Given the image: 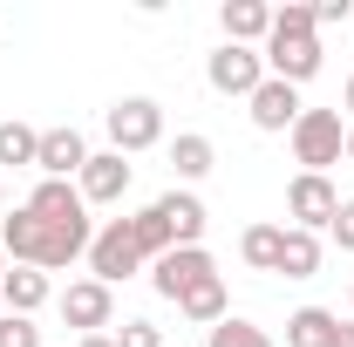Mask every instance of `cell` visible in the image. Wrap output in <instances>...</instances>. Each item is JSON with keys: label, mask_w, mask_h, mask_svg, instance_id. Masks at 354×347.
Here are the masks:
<instances>
[{"label": "cell", "mask_w": 354, "mask_h": 347, "mask_svg": "<svg viewBox=\"0 0 354 347\" xmlns=\"http://www.w3.org/2000/svg\"><path fill=\"white\" fill-rule=\"evenodd\" d=\"M327 232H334V245H341V252H354V198H341V212H334Z\"/></svg>", "instance_id": "cell-27"}, {"label": "cell", "mask_w": 354, "mask_h": 347, "mask_svg": "<svg viewBox=\"0 0 354 347\" xmlns=\"http://www.w3.org/2000/svg\"><path fill=\"white\" fill-rule=\"evenodd\" d=\"M0 347H41V327L28 313H0Z\"/></svg>", "instance_id": "cell-25"}, {"label": "cell", "mask_w": 354, "mask_h": 347, "mask_svg": "<svg viewBox=\"0 0 354 347\" xmlns=\"http://www.w3.org/2000/svg\"><path fill=\"white\" fill-rule=\"evenodd\" d=\"M28 212L41 218V225H75V218H88V205H82V191H75V184L41 177V184H35V198H28Z\"/></svg>", "instance_id": "cell-12"}, {"label": "cell", "mask_w": 354, "mask_h": 347, "mask_svg": "<svg viewBox=\"0 0 354 347\" xmlns=\"http://www.w3.org/2000/svg\"><path fill=\"white\" fill-rule=\"evenodd\" d=\"M279 245H286V225H245V238H239L252 272H279Z\"/></svg>", "instance_id": "cell-20"}, {"label": "cell", "mask_w": 354, "mask_h": 347, "mask_svg": "<svg viewBox=\"0 0 354 347\" xmlns=\"http://www.w3.org/2000/svg\"><path fill=\"white\" fill-rule=\"evenodd\" d=\"M205 279H218V265H212V252H205V245H171L164 259L150 265V286H157L164 300H184V293H198Z\"/></svg>", "instance_id": "cell-5"}, {"label": "cell", "mask_w": 354, "mask_h": 347, "mask_svg": "<svg viewBox=\"0 0 354 347\" xmlns=\"http://www.w3.org/2000/svg\"><path fill=\"white\" fill-rule=\"evenodd\" d=\"M341 347H354V320H341Z\"/></svg>", "instance_id": "cell-30"}, {"label": "cell", "mask_w": 354, "mask_h": 347, "mask_svg": "<svg viewBox=\"0 0 354 347\" xmlns=\"http://www.w3.org/2000/svg\"><path fill=\"white\" fill-rule=\"evenodd\" d=\"M334 21H348V0H320L313 7V28H334Z\"/></svg>", "instance_id": "cell-28"}, {"label": "cell", "mask_w": 354, "mask_h": 347, "mask_svg": "<svg viewBox=\"0 0 354 347\" xmlns=\"http://www.w3.org/2000/svg\"><path fill=\"white\" fill-rule=\"evenodd\" d=\"M341 102H348V109H354V75H348V88H341Z\"/></svg>", "instance_id": "cell-32"}, {"label": "cell", "mask_w": 354, "mask_h": 347, "mask_svg": "<svg viewBox=\"0 0 354 347\" xmlns=\"http://www.w3.org/2000/svg\"><path fill=\"white\" fill-rule=\"evenodd\" d=\"M205 347H272V334H266V327H252V320H239V313H232V320H218V327L205 334Z\"/></svg>", "instance_id": "cell-24"}, {"label": "cell", "mask_w": 354, "mask_h": 347, "mask_svg": "<svg viewBox=\"0 0 354 347\" xmlns=\"http://www.w3.org/2000/svg\"><path fill=\"white\" fill-rule=\"evenodd\" d=\"M130 164L116 157V150H88V164H82V177H75V191H82V205H116L123 191H130Z\"/></svg>", "instance_id": "cell-9"}, {"label": "cell", "mask_w": 354, "mask_h": 347, "mask_svg": "<svg viewBox=\"0 0 354 347\" xmlns=\"http://www.w3.org/2000/svg\"><path fill=\"white\" fill-rule=\"evenodd\" d=\"M143 252H136L130 238V218H109L95 238H88V279H102V286H116V279H130V272H143Z\"/></svg>", "instance_id": "cell-4"}, {"label": "cell", "mask_w": 354, "mask_h": 347, "mask_svg": "<svg viewBox=\"0 0 354 347\" xmlns=\"http://www.w3.org/2000/svg\"><path fill=\"white\" fill-rule=\"evenodd\" d=\"M177 313H184L191 327H205V334H212L218 320H232V300H225V279H205L198 293H184V300H177Z\"/></svg>", "instance_id": "cell-18"}, {"label": "cell", "mask_w": 354, "mask_h": 347, "mask_svg": "<svg viewBox=\"0 0 354 347\" xmlns=\"http://www.w3.org/2000/svg\"><path fill=\"white\" fill-rule=\"evenodd\" d=\"M279 272H286V279H313V272H320V238L286 225V245H279Z\"/></svg>", "instance_id": "cell-21"}, {"label": "cell", "mask_w": 354, "mask_h": 347, "mask_svg": "<svg viewBox=\"0 0 354 347\" xmlns=\"http://www.w3.org/2000/svg\"><path fill=\"white\" fill-rule=\"evenodd\" d=\"M212 164H218V150H212V136H198V130H184L171 143V171L184 177V184H198V177L212 171Z\"/></svg>", "instance_id": "cell-19"}, {"label": "cell", "mask_w": 354, "mask_h": 347, "mask_svg": "<svg viewBox=\"0 0 354 347\" xmlns=\"http://www.w3.org/2000/svg\"><path fill=\"white\" fill-rule=\"evenodd\" d=\"M341 164H354V130H348V150H341Z\"/></svg>", "instance_id": "cell-31"}, {"label": "cell", "mask_w": 354, "mask_h": 347, "mask_svg": "<svg viewBox=\"0 0 354 347\" xmlns=\"http://www.w3.org/2000/svg\"><path fill=\"white\" fill-rule=\"evenodd\" d=\"M225 41L232 48H252V41H266V35H272V7H266V0H225Z\"/></svg>", "instance_id": "cell-14"}, {"label": "cell", "mask_w": 354, "mask_h": 347, "mask_svg": "<svg viewBox=\"0 0 354 347\" xmlns=\"http://www.w3.org/2000/svg\"><path fill=\"white\" fill-rule=\"evenodd\" d=\"M102 130H109V150H116V157L157 150V143H164V102H150V95H123V102L102 116Z\"/></svg>", "instance_id": "cell-2"}, {"label": "cell", "mask_w": 354, "mask_h": 347, "mask_svg": "<svg viewBox=\"0 0 354 347\" xmlns=\"http://www.w3.org/2000/svg\"><path fill=\"white\" fill-rule=\"evenodd\" d=\"M0 205H7V184H0Z\"/></svg>", "instance_id": "cell-33"}, {"label": "cell", "mask_w": 354, "mask_h": 347, "mask_svg": "<svg viewBox=\"0 0 354 347\" xmlns=\"http://www.w3.org/2000/svg\"><path fill=\"white\" fill-rule=\"evenodd\" d=\"M286 136H293V157H300L313 177H327V164H341V150H348L341 109H300V123H293Z\"/></svg>", "instance_id": "cell-3"}, {"label": "cell", "mask_w": 354, "mask_h": 347, "mask_svg": "<svg viewBox=\"0 0 354 347\" xmlns=\"http://www.w3.org/2000/svg\"><path fill=\"white\" fill-rule=\"evenodd\" d=\"M116 347H164V334H157L150 320H123V334H116Z\"/></svg>", "instance_id": "cell-26"}, {"label": "cell", "mask_w": 354, "mask_h": 347, "mask_svg": "<svg viewBox=\"0 0 354 347\" xmlns=\"http://www.w3.org/2000/svg\"><path fill=\"white\" fill-rule=\"evenodd\" d=\"M348 293H354V272H348Z\"/></svg>", "instance_id": "cell-34"}, {"label": "cell", "mask_w": 354, "mask_h": 347, "mask_svg": "<svg viewBox=\"0 0 354 347\" xmlns=\"http://www.w3.org/2000/svg\"><path fill=\"white\" fill-rule=\"evenodd\" d=\"M0 252H14V265H41V218L28 212V205L0 225Z\"/></svg>", "instance_id": "cell-17"}, {"label": "cell", "mask_w": 354, "mask_h": 347, "mask_svg": "<svg viewBox=\"0 0 354 347\" xmlns=\"http://www.w3.org/2000/svg\"><path fill=\"white\" fill-rule=\"evenodd\" d=\"M286 347H341V313L327 306H300L286 320Z\"/></svg>", "instance_id": "cell-16"}, {"label": "cell", "mask_w": 354, "mask_h": 347, "mask_svg": "<svg viewBox=\"0 0 354 347\" xmlns=\"http://www.w3.org/2000/svg\"><path fill=\"white\" fill-rule=\"evenodd\" d=\"M300 109H307V102H300V88H293V82H272V75H266V82L252 88V123H259L266 136L293 130V123H300Z\"/></svg>", "instance_id": "cell-11"}, {"label": "cell", "mask_w": 354, "mask_h": 347, "mask_svg": "<svg viewBox=\"0 0 354 347\" xmlns=\"http://www.w3.org/2000/svg\"><path fill=\"white\" fill-rule=\"evenodd\" d=\"M130 238H136V252H143L150 265H157V259H164V252L177 245V238H171V225H164V212H157V205L130 218Z\"/></svg>", "instance_id": "cell-22"}, {"label": "cell", "mask_w": 354, "mask_h": 347, "mask_svg": "<svg viewBox=\"0 0 354 347\" xmlns=\"http://www.w3.org/2000/svg\"><path fill=\"white\" fill-rule=\"evenodd\" d=\"M266 75L272 82H313L320 75V28H313V7H272V35H266Z\"/></svg>", "instance_id": "cell-1"}, {"label": "cell", "mask_w": 354, "mask_h": 347, "mask_svg": "<svg viewBox=\"0 0 354 347\" xmlns=\"http://www.w3.org/2000/svg\"><path fill=\"white\" fill-rule=\"evenodd\" d=\"M82 164H88V143H82V130L75 123H62V130H41V157H35V171L41 177H82Z\"/></svg>", "instance_id": "cell-10"}, {"label": "cell", "mask_w": 354, "mask_h": 347, "mask_svg": "<svg viewBox=\"0 0 354 347\" xmlns=\"http://www.w3.org/2000/svg\"><path fill=\"white\" fill-rule=\"evenodd\" d=\"M157 212H164V225H171L177 245H205V205H198L191 191H164Z\"/></svg>", "instance_id": "cell-15"}, {"label": "cell", "mask_w": 354, "mask_h": 347, "mask_svg": "<svg viewBox=\"0 0 354 347\" xmlns=\"http://www.w3.org/2000/svg\"><path fill=\"white\" fill-rule=\"evenodd\" d=\"M62 320H68L75 334H102V327L116 320V286H102V279H75V286L62 293Z\"/></svg>", "instance_id": "cell-8"}, {"label": "cell", "mask_w": 354, "mask_h": 347, "mask_svg": "<svg viewBox=\"0 0 354 347\" xmlns=\"http://www.w3.org/2000/svg\"><path fill=\"white\" fill-rule=\"evenodd\" d=\"M205 82L218 88V95H245V102H252V88L266 82V55H259V48H232V41H225L218 55L205 62Z\"/></svg>", "instance_id": "cell-7"}, {"label": "cell", "mask_w": 354, "mask_h": 347, "mask_svg": "<svg viewBox=\"0 0 354 347\" xmlns=\"http://www.w3.org/2000/svg\"><path fill=\"white\" fill-rule=\"evenodd\" d=\"M0 259H7V252H0ZM0 272H7V265H0Z\"/></svg>", "instance_id": "cell-35"}, {"label": "cell", "mask_w": 354, "mask_h": 347, "mask_svg": "<svg viewBox=\"0 0 354 347\" xmlns=\"http://www.w3.org/2000/svg\"><path fill=\"white\" fill-rule=\"evenodd\" d=\"M75 347H116V334H82Z\"/></svg>", "instance_id": "cell-29"}, {"label": "cell", "mask_w": 354, "mask_h": 347, "mask_svg": "<svg viewBox=\"0 0 354 347\" xmlns=\"http://www.w3.org/2000/svg\"><path fill=\"white\" fill-rule=\"evenodd\" d=\"M334 212H341V191L327 184V177H313V171H300L293 184H286V218H293V232H327L334 225Z\"/></svg>", "instance_id": "cell-6"}, {"label": "cell", "mask_w": 354, "mask_h": 347, "mask_svg": "<svg viewBox=\"0 0 354 347\" xmlns=\"http://www.w3.org/2000/svg\"><path fill=\"white\" fill-rule=\"evenodd\" d=\"M48 272L41 265H14V272H0V313H35V306H48Z\"/></svg>", "instance_id": "cell-13"}, {"label": "cell", "mask_w": 354, "mask_h": 347, "mask_svg": "<svg viewBox=\"0 0 354 347\" xmlns=\"http://www.w3.org/2000/svg\"><path fill=\"white\" fill-rule=\"evenodd\" d=\"M41 157V130L28 123H0V164H35Z\"/></svg>", "instance_id": "cell-23"}]
</instances>
